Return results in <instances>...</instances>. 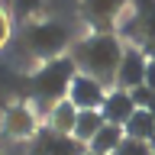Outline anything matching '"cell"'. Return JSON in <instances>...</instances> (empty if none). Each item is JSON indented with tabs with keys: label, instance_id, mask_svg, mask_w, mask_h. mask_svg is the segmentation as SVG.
Wrapping results in <instances>:
<instances>
[{
	"label": "cell",
	"instance_id": "13",
	"mask_svg": "<svg viewBox=\"0 0 155 155\" xmlns=\"http://www.w3.org/2000/svg\"><path fill=\"white\" fill-rule=\"evenodd\" d=\"M104 113L100 110H78V123H74V139L81 145H91V139H94L97 133H100V126H104Z\"/></svg>",
	"mask_w": 155,
	"mask_h": 155
},
{
	"label": "cell",
	"instance_id": "14",
	"mask_svg": "<svg viewBox=\"0 0 155 155\" xmlns=\"http://www.w3.org/2000/svg\"><path fill=\"white\" fill-rule=\"evenodd\" d=\"M123 133L129 139H142V142H155V116L149 110H136L129 116V123L123 126Z\"/></svg>",
	"mask_w": 155,
	"mask_h": 155
},
{
	"label": "cell",
	"instance_id": "12",
	"mask_svg": "<svg viewBox=\"0 0 155 155\" xmlns=\"http://www.w3.org/2000/svg\"><path fill=\"white\" fill-rule=\"evenodd\" d=\"M74 123H78V107L71 100H61L48 110V129L52 133H61V136H71L74 133Z\"/></svg>",
	"mask_w": 155,
	"mask_h": 155
},
{
	"label": "cell",
	"instance_id": "5",
	"mask_svg": "<svg viewBox=\"0 0 155 155\" xmlns=\"http://www.w3.org/2000/svg\"><path fill=\"white\" fill-rule=\"evenodd\" d=\"M133 0H81V13L97 32H113V26L129 13Z\"/></svg>",
	"mask_w": 155,
	"mask_h": 155
},
{
	"label": "cell",
	"instance_id": "21",
	"mask_svg": "<svg viewBox=\"0 0 155 155\" xmlns=\"http://www.w3.org/2000/svg\"><path fill=\"white\" fill-rule=\"evenodd\" d=\"M87 155H91V152H87Z\"/></svg>",
	"mask_w": 155,
	"mask_h": 155
},
{
	"label": "cell",
	"instance_id": "11",
	"mask_svg": "<svg viewBox=\"0 0 155 155\" xmlns=\"http://www.w3.org/2000/svg\"><path fill=\"white\" fill-rule=\"evenodd\" d=\"M126 139L123 126H113V123H104L100 126V133L91 139V145H87V152L91 155H113L116 149H120V142Z\"/></svg>",
	"mask_w": 155,
	"mask_h": 155
},
{
	"label": "cell",
	"instance_id": "15",
	"mask_svg": "<svg viewBox=\"0 0 155 155\" xmlns=\"http://www.w3.org/2000/svg\"><path fill=\"white\" fill-rule=\"evenodd\" d=\"M113 155H152V142H142V139H129L126 136Z\"/></svg>",
	"mask_w": 155,
	"mask_h": 155
},
{
	"label": "cell",
	"instance_id": "1",
	"mask_svg": "<svg viewBox=\"0 0 155 155\" xmlns=\"http://www.w3.org/2000/svg\"><path fill=\"white\" fill-rule=\"evenodd\" d=\"M123 42L116 32H94L87 39H78L74 45L68 48V58L74 61V68L81 74L100 81L104 87L116 84V71L123 61Z\"/></svg>",
	"mask_w": 155,
	"mask_h": 155
},
{
	"label": "cell",
	"instance_id": "16",
	"mask_svg": "<svg viewBox=\"0 0 155 155\" xmlns=\"http://www.w3.org/2000/svg\"><path fill=\"white\" fill-rule=\"evenodd\" d=\"M129 97H133V104H136V110H149L152 113L155 110V91L152 87H136V91H129Z\"/></svg>",
	"mask_w": 155,
	"mask_h": 155
},
{
	"label": "cell",
	"instance_id": "3",
	"mask_svg": "<svg viewBox=\"0 0 155 155\" xmlns=\"http://www.w3.org/2000/svg\"><path fill=\"white\" fill-rule=\"evenodd\" d=\"M23 42H26V48L36 58L52 61V58H61L68 52L71 32H68V26H61V23L42 19V23H29V26L23 29Z\"/></svg>",
	"mask_w": 155,
	"mask_h": 155
},
{
	"label": "cell",
	"instance_id": "17",
	"mask_svg": "<svg viewBox=\"0 0 155 155\" xmlns=\"http://www.w3.org/2000/svg\"><path fill=\"white\" fill-rule=\"evenodd\" d=\"M10 3H13V13L16 16H32L42 7V0H10Z\"/></svg>",
	"mask_w": 155,
	"mask_h": 155
},
{
	"label": "cell",
	"instance_id": "9",
	"mask_svg": "<svg viewBox=\"0 0 155 155\" xmlns=\"http://www.w3.org/2000/svg\"><path fill=\"white\" fill-rule=\"evenodd\" d=\"M32 155H87V145H81L74 136L42 129V133H36V152Z\"/></svg>",
	"mask_w": 155,
	"mask_h": 155
},
{
	"label": "cell",
	"instance_id": "18",
	"mask_svg": "<svg viewBox=\"0 0 155 155\" xmlns=\"http://www.w3.org/2000/svg\"><path fill=\"white\" fill-rule=\"evenodd\" d=\"M7 39H10V19H7V13L0 10V48L7 45Z\"/></svg>",
	"mask_w": 155,
	"mask_h": 155
},
{
	"label": "cell",
	"instance_id": "4",
	"mask_svg": "<svg viewBox=\"0 0 155 155\" xmlns=\"http://www.w3.org/2000/svg\"><path fill=\"white\" fill-rule=\"evenodd\" d=\"M123 36L155 61V0H133L123 16Z\"/></svg>",
	"mask_w": 155,
	"mask_h": 155
},
{
	"label": "cell",
	"instance_id": "10",
	"mask_svg": "<svg viewBox=\"0 0 155 155\" xmlns=\"http://www.w3.org/2000/svg\"><path fill=\"white\" fill-rule=\"evenodd\" d=\"M100 113H104L107 123L126 126L129 116L136 113V104H133V97H129V91H120V87L107 91V100H104V107H100Z\"/></svg>",
	"mask_w": 155,
	"mask_h": 155
},
{
	"label": "cell",
	"instance_id": "19",
	"mask_svg": "<svg viewBox=\"0 0 155 155\" xmlns=\"http://www.w3.org/2000/svg\"><path fill=\"white\" fill-rule=\"evenodd\" d=\"M145 87L155 91V61H152V58H149V68H145Z\"/></svg>",
	"mask_w": 155,
	"mask_h": 155
},
{
	"label": "cell",
	"instance_id": "6",
	"mask_svg": "<svg viewBox=\"0 0 155 155\" xmlns=\"http://www.w3.org/2000/svg\"><path fill=\"white\" fill-rule=\"evenodd\" d=\"M145 68H149V55L136 45L123 48V61H120V71H116V87L120 91H136V87L145 84Z\"/></svg>",
	"mask_w": 155,
	"mask_h": 155
},
{
	"label": "cell",
	"instance_id": "2",
	"mask_svg": "<svg viewBox=\"0 0 155 155\" xmlns=\"http://www.w3.org/2000/svg\"><path fill=\"white\" fill-rule=\"evenodd\" d=\"M74 74H78V68H74V61L68 55L52 58V61H45L36 74L29 78V94H32L36 104H42L45 110H52L55 104L68 100V87H71Z\"/></svg>",
	"mask_w": 155,
	"mask_h": 155
},
{
	"label": "cell",
	"instance_id": "8",
	"mask_svg": "<svg viewBox=\"0 0 155 155\" xmlns=\"http://www.w3.org/2000/svg\"><path fill=\"white\" fill-rule=\"evenodd\" d=\"M3 133L10 139H29V136L39 133V120H36V110L26 104H10L3 110Z\"/></svg>",
	"mask_w": 155,
	"mask_h": 155
},
{
	"label": "cell",
	"instance_id": "7",
	"mask_svg": "<svg viewBox=\"0 0 155 155\" xmlns=\"http://www.w3.org/2000/svg\"><path fill=\"white\" fill-rule=\"evenodd\" d=\"M68 100H71L78 110H100L104 100H107V87L100 84V81H94V78H87V74L78 71L71 87H68Z\"/></svg>",
	"mask_w": 155,
	"mask_h": 155
},
{
	"label": "cell",
	"instance_id": "20",
	"mask_svg": "<svg viewBox=\"0 0 155 155\" xmlns=\"http://www.w3.org/2000/svg\"><path fill=\"white\" fill-rule=\"evenodd\" d=\"M152 155H155V142H152Z\"/></svg>",
	"mask_w": 155,
	"mask_h": 155
}]
</instances>
